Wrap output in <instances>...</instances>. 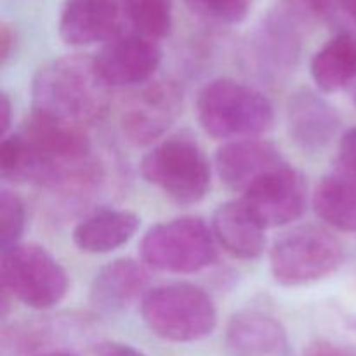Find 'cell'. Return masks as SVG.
Listing matches in <instances>:
<instances>
[{"instance_id": "8fae6325", "label": "cell", "mask_w": 356, "mask_h": 356, "mask_svg": "<svg viewBox=\"0 0 356 356\" xmlns=\"http://www.w3.org/2000/svg\"><path fill=\"white\" fill-rule=\"evenodd\" d=\"M179 108V90L172 83H152L124 110L122 131L134 145H148L169 129Z\"/></svg>"}, {"instance_id": "7402d4cb", "label": "cell", "mask_w": 356, "mask_h": 356, "mask_svg": "<svg viewBox=\"0 0 356 356\" xmlns=\"http://www.w3.org/2000/svg\"><path fill=\"white\" fill-rule=\"evenodd\" d=\"M312 76L323 92H337L356 82V35L330 38L312 59Z\"/></svg>"}, {"instance_id": "ffe728a7", "label": "cell", "mask_w": 356, "mask_h": 356, "mask_svg": "<svg viewBox=\"0 0 356 356\" xmlns=\"http://www.w3.org/2000/svg\"><path fill=\"white\" fill-rule=\"evenodd\" d=\"M299 33L292 16L285 13L271 14L257 30L252 52L257 66L271 73L291 70L299 58Z\"/></svg>"}, {"instance_id": "3957f363", "label": "cell", "mask_w": 356, "mask_h": 356, "mask_svg": "<svg viewBox=\"0 0 356 356\" xmlns=\"http://www.w3.org/2000/svg\"><path fill=\"white\" fill-rule=\"evenodd\" d=\"M141 315L155 336L170 343H195L214 332L218 309L204 289L191 284H167L149 289Z\"/></svg>"}, {"instance_id": "83f0119b", "label": "cell", "mask_w": 356, "mask_h": 356, "mask_svg": "<svg viewBox=\"0 0 356 356\" xmlns=\"http://www.w3.org/2000/svg\"><path fill=\"white\" fill-rule=\"evenodd\" d=\"M302 356H356V353L329 341H315L302 351Z\"/></svg>"}, {"instance_id": "4316f807", "label": "cell", "mask_w": 356, "mask_h": 356, "mask_svg": "<svg viewBox=\"0 0 356 356\" xmlns=\"http://www.w3.org/2000/svg\"><path fill=\"white\" fill-rule=\"evenodd\" d=\"M339 169L356 176V127L344 132L339 143Z\"/></svg>"}, {"instance_id": "f1b7e54d", "label": "cell", "mask_w": 356, "mask_h": 356, "mask_svg": "<svg viewBox=\"0 0 356 356\" xmlns=\"http://www.w3.org/2000/svg\"><path fill=\"white\" fill-rule=\"evenodd\" d=\"M16 42V30L9 23L3 21L2 26H0V61H2V65H6L10 59V56L14 54Z\"/></svg>"}, {"instance_id": "4dcf8cb0", "label": "cell", "mask_w": 356, "mask_h": 356, "mask_svg": "<svg viewBox=\"0 0 356 356\" xmlns=\"http://www.w3.org/2000/svg\"><path fill=\"white\" fill-rule=\"evenodd\" d=\"M10 124H13V103L6 92L0 94V134H9Z\"/></svg>"}, {"instance_id": "4fadbf2b", "label": "cell", "mask_w": 356, "mask_h": 356, "mask_svg": "<svg viewBox=\"0 0 356 356\" xmlns=\"http://www.w3.org/2000/svg\"><path fill=\"white\" fill-rule=\"evenodd\" d=\"M149 291V273L145 263L134 259H115L101 268L90 284V305L96 312L120 313L145 299Z\"/></svg>"}, {"instance_id": "d4e9b609", "label": "cell", "mask_w": 356, "mask_h": 356, "mask_svg": "<svg viewBox=\"0 0 356 356\" xmlns=\"http://www.w3.org/2000/svg\"><path fill=\"white\" fill-rule=\"evenodd\" d=\"M204 19L218 24H238L249 16L254 0H188Z\"/></svg>"}, {"instance_id": "2e32d148", "label": "cell", "mask_w": 356, "mask_h": 356, "mask_svg": "<svg viewBox=\"0 0 356 356\" xmlns=\"http://www.w3.org/2000/svg\"><path fill=\"white\" fill-rule=\"evenodd\" d=\"M17 132L38 152L63 165L89 159L90 139L86 129L79 125L65 124L33 111Z\"/></svg>"}, {"instance_id": "1f68e13d", "label": "cell", "mask_w": 356, "mask_h": 356, "mask_svg": "<svg viewBox=\"0 0 356 356\" xmlns=\"http://www.w3.org/2000/svg\"><path fill=\"white\" fill-rule=\"evenodd\" d=\"M343 14L356 26V0H337V16Z\"/></svg>"}, {"instance_id": "484cf974", "label": "cell", "mask_w": 356, "mask_h": 356, "mask_svg": "<svg viewBox=\"0 0 356 356\" xmlns=\"http://www.w3.org/2000/svg\"><path fill=\"white\" fill-rule=\"evenodd\" d=\"M296 16L329 19L337 16V0H287Z\"/></svg>"}, {"instance_id": "7a4b0ae2", "label": "cell", "mask_w": 356, "mask_h": 356, "mask_svg": "<svg viewBox=\"0 0 356 356\" xmlns=\"http://www.w3.org/2000/svg\"><path fill=\"white\" fill-rule=\"evenodd\" d=\"M197 117L205 134L221 141L257 138L271 129L275 111L271 101L261 90L218 79L200 90Z\"/></svg>"}, {"instance_id": "6da1fadb", "label": "cell", "mask_w": 356, "mask_h": 356, "mask_svg": "<svg viewBox=\"0 0 356 356\" xmlns=\"http://www.w3.org/2000/svg\"><path fill=\"white\" fill-rule=\"evenodd\" d=\"M110 89L101 79L94 58L63 56L42 66L35 75L31 83L33 111L87 129L106 113Z\"/></svg>"}, {"instance_id": "7c38bea8", "label": "cell", "mask_w": 356, "mask_h": 356, "mask_svg": "<svg viewBox=\"0 0 356 356\" xmlns=\"http://www.w3.org/2000/svg\"><path fill=\"white\" fill-rule=\"evenodd\" d=\"M120 33L118 0H65L59 14V37L72 47L99 44Z\"/></svg>"}, {"instance_id": "44dd1931", "label": "cell", "mask_w": 356, "mask_h": 356, "mask_svg": "<svg viewBox=\"0 0 356 356\" xmlns=\"http://www.w3.org/2000/svg\"><path fill=\"white\" fill-rule=\"evenodd\" d=\"M313 209L325 225L339 232H356V176L336 170L323 177L313 193Z\"/></svg>"}, {"instance_id": "836d02e7", "label": "cell", "mask_w": 356, "mask_h": 356, "mask_svg": "<svg viewBox=\"0 0 356 356\" xmlns=\"http://www.w3.org/2000/svg\"><path fill=\"white\" fill-rule=\"evenodd\" d=\"M351 92H353V101H355V104H356V82L353 83V86H351Z\"/></svg>"}, {"instance_id": "ba28073f", "label": "cell", "mask_w": 356, "mask_h": 356, "mask_svg": "<svg viewBox=\"0 0 356 356\" xmlns=\"http://www.w3.org/2000/svg\"><path fill=\"white\" fill-rule=\"evenodd\" d=\"M97 72L108 87H136L146 83L162 63L159 40L132 33H118L94 56Z\"/></svg>"}, {"instance_id": "9c48e42d", "label": "cell", "mask_w": 356, "mask_h": 356, "mask_svg": "<svg viewBox=\"0 0 356 356\" xmlns=\"http://www.w3.org/2000/svg\"><path fill=\"white\" fill-rule=\"evenodd\" d=\"M242 200L264 228H280L298 221L308 207V184L294 167L284 165L254 184Z\"/></svg>"}, {"instance_id": "d6a6232c", "label": "cell", "mask_w": 356, "mask_h": 356, "mask_svg": "<svg viewBox=\"0 0 356 356\" xmlns=\"http://www.w3.org/2000/svg\"><path fill=\"white\" fill-rule=\"evenodd\" d=\"M40 356H75V355L65 353V351H54V353H45V355H40Z\"/></svg>"}, {"instance_id": "e0dca14e", "label": "cell", "mask_w": 356, "mask_h": 356, "mask_svg": "<svg viewBox=\"0 0 356 356\" xmlns=\"http://www.w3.org/2000/svg\"><path fill=\"white\" fill-rule=\"evenodd\" d=\"M226 343L233 356H289L284 325L261 312H240L226 329Z\"/></svg>"}, {"instance_id": "d6986e66", "label": "cell", "mask_w": 356, "mask_h": 356, "mask_svg": "<svg viewBox=\"0 0 356 356\" xmlns=\"http://www.w3.org/2000/svg\"><path fill=\"white\" fill-rule=\"evenodd\" d=\"M141 219L122 209H99L76 222L73 242L82 252L108 254L125 245L138 232Z\"/></svg>"}, {"instance_id": "30bf717a", "label": "cell", "mask_w": 356, "mask_h": 356, "mask_svg": "<svg viewBox=\"0 0 356 356\" xmlns=\"http://www.w3.org/2000/svg\"><path fill=\"white\" fill-rule=\"evenodd\" d=\"M287 165L280 148L259 138L228 141L216 153V169L222 183L233 191L247 193L275 170Z\"/></svg>"}, {"instance_id": "5bb4252c", "label": "cell", "mask_w": 356, "mask_h": 356, "mask_svg": "<svg viewBox=\"0 0 356 356\" xmlns=\"http://www.w3.org/2000/svg\"><path fill=\"white\" fill-rule=\"evenodd\" d=\"M289 134L305 152L327 148L339 131V115L323 97L312 90H299L289 99Z\"/></svg>"}, {"instance_id": "f546056e", "label": "cell", "mask_w": 356, "mask_h": 356, "mask_svg": "<svg viewBox=\"0 0 356 356\" xmlns=\"http://www.w3.org/2000/svg\"><path fill=\"white\" fill-rule=\"evenodd\" d=\"M97 356H146L143 351L129 346V344L117 343V341H106L97 346Z\"/></svg>"}, {"instance_id": "5b68a950", "label": "cell", "mask_w": 356, "mask_h": 356, "mask_svg": "<svg viewBox=\"0 0 356 356\" xmlns=\"http://www.w3.org/2000/svg\"><path fill=\"white\" fill-rule=\"evenodd\" d=\"M344 261L341 240L323 226L294 228L273 243L270 252L271 275L284 287L315 284L336 273Z\"/></svg>"}, {"instance_id": "277c9868", "label": "cell", "mask_w": 356, "mask_h": 356, "mask_svg": "<svg viewBox=\"0 0 356 356\" xmlns=\"http://www.w3.org/2000/svg\"><path fill=\"white\" fill-rule=\"evenodd\" d=\"M216 243L204 219L184 216L152 226L141 240V257L149 270L190 275L216 263Z\"/></svg>"}, {"instance_id": "52a82bcc", "label": "cell", "mask_w": 356, "mask_h": 356, "mask_svg": "<svg viewBox=\"0 0 356 356\" xmlns=\"http://www.w3.org/2000/svg\"><path fill=\"white\" fill-rule=\"evenodd\" d=\"M2 289L13 301L33 309H49L68 292V275L49 250L37 243H19L2 252Z\"/></svg>"}, {"instance_id": "8992f818", "label": "cell", "mask_w": 356, "mask_h": 356, "mask_svg": "<svg viewBox=\"0 0 356 356\" xmlns=\"http://www.w3.org/2000/svg\"><path fill=\"white\" fill-rule=\"evenodd\" d=\"M141 174L152 186L177 204L204 200L211 188V165L200 146L184 136L160 141L141 162Z\"/></svg>"}, {"instance_id": "9a60e30c", "label": "cell", "mask_w": 356, "mask_h": 356, "mask_svg": "<svg viewBox=\"0 0 356 356\" xmlns=\"http://www.w3.org/2000/svg\"><path fill=\"white\" fill-rule=\"evenodd\" d=\"M216 242L238 259H259L264 252V226L243 200L226 202L216 209L211 222Z\"/></svg>"}, {"instance_id": "603a6c76", "label": "cell", "mask_w": 356, "mask_h": 356, "mask_svg": "<svg viewBox=\"0 0 356 356\" xmlns=\"http://www.w3.org/2000/svg\"><path fill=\"white\" fill-rule=\"evenodd\" d=\"M124 9L134 31L160 40L172 30L174 0H124Z\"/></svg>"}, {"instance_id": "cb8c5ba5", "label": "cell", "mask_w": 356, "mask_h": 356, "mask_svg": "<svg viewBox=\"0 0 356 356\" xmlns=\"http://www.w3.org/2000/svg\"><path fill=\"white\" fill-rule=\"evenodd\" d=\"M26 228V207L17 193L2 190L0 193V249L2 252L19 245Z\"/></svg>"}, {"instance_id": "ac0fdd59", "label": "cell", "mask_w": 356, "mask_h": 356, "mask_svg": "<svg viewBox=\"0 0 356 356\" xmlns=\"http://www.w3.org/2000/svg\"><path fill=\"white\" fill-rule=\"evenodd\" d=\"M66 167L38 152L19 132L3 136L0 141V176L7 183L49 188Z\"/></svg>"}]
</instances>
